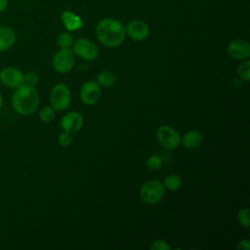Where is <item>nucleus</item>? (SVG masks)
Listing matches in <instances>:
<instances>
[{
	"mask_svg": "<svg viewBox=\"0 0 250 250\" xmlns=\"http://www.w3.org/2000/svg\"><path fill=\"white\" fill-rule=\"evenodd\" d=\"M96 35L103 45L111 48L117 47L125 40V25L114 19H103L97 23Z\"/></svg>",
	"mask_w": 250,
	"mask_h": 250,
	"instance_id": "1",
	"label": "nucleus"
},
{
	"mask_svg": "<svg viewBox=\"0 0 250 250\" xmlns=\"http://www.w3.org/2000/svg\"><path fill=\"white\" fill-rule=\"evenodd\" d=\"M14 110L21 115H30L36 111L39 105V95L35 87L22 84L15 89L11 98Z\"/></svg>",
	"mask_w": 250,
	"mask_h": 250,
	"instance_id": "2",
	"label": "nucleus"
},
{
	"mask_svg": "<svg viewBox=\"0 0 250 250\" xmlns=\"http://www.w3.org/2000/svg\"><path fill=\"white\" fill-rule=\"evenodd\" d=\"M165 194L164 184L159 180L146 181L141 188V198L146 204L158 203Z\"/></svg>",
	"mask_w": 250,
	"mask_h": 250,
	"instance_id": "3",
	"label": "nucleus"
},
{
	"mask_svg": "<svg viewBox=\"0 0 250 250\" xmlns=\"http://www.w3.org/2000/svg\"><path fill=\"white\" fill-rule=\"evenodd\" d=\"M51 105L55 110H65L71 102V93L65 84H57L53 87L50 94Z\"/></svg>",
	"mask_w": 250,
	"mask_h": 250,
	"instance_id": "4",
	"label": "nucleus"
},
{
	"mask_svg": "<svg viewBox=\"0 0 250 250\" xmlns=\"http://www.w3.org/2000/svg\"><path fill=\"white\" fill-rule=\"evenodd\" d=\"M156 138L159 144L167 149H174L178 147L182 139L177 130L167 125H161L157 128Z\"/></svg>",
	"mask_w": 250,
	"mask_h": 250,
	"instance_id": "5",
	"label": "nucleus"
},
{
	"mask_svg": "<svg viewBox=\"0 0 250 250\" xmlns=\"http://www.w3.org/2000/svg\"><path fill=\"white\" fill-rule=\"evenodd\" d=\"M75 56L70 49H61L58 51L52 60L53 68L60 73L68 72L74 65Z\"/></svg>",
	"mask_w": 250,
	"mask_h": 250,
	"instance_id": "6",
	"label": "nucleus"
},
{
	"mask_svg": "<svg viewBox=\"0 0 250 250\" xmlns=\"http://www.w3.org/2000/svg\"><path fill=\"white\" fill-rule=\"evenodd\" d=\"M24 74L21 70L14 66L4 67L0 71V82L10 89H17L23 84Z\"/></svg>",
	"mask_w": 250,
	"mask_h": 250,
	"instance_id": "7",
	"label": "nucleus"
},
{
	"mask_svg": "<svg viewBox=\"0 0 250 250\" xmlns=\"http://www.w3.org/2000/svg\"><path fill=\"white\" fill-rule=\"evenodd\" d=\"M73 53L81 59L92 61L99 55L98 47L94 42L86 38H79L73 43Z\"/></svg>",
	"mask_w": 250,
	"mask_h": 250,
	"instance_id": "8",
	"label": "nucleus"
},
{
	"mask_svg": "<svg viewBox=\"0 0 250 250\" xmlns=\"http://www.w3.org/2000/svg\"><path fill=\"white\" fill-rule=\"evenodd\" d=\"M126 35L135 41H144L149 35V27L146 22L141 20H133L125 26Z\"/></svg>",
	"mask_w": 250,
	"mask_h": 250,
	"instance_id": "9",
	"label": "nucleus"
},
{
	"mask_svg": "<svg viewBox=\"0 0 250 250\" xmlns=\"http://www.w3.org/2000/svg\"><path fill=\"white\" fill-rule=\"evenodd\" d=\"M101 86L96 81H88L84 83L80 90L81 101L88 105L97 104L101 98Z\"/></svg>",
	"mask_w": 250,
	"mask_h": 250,
	"instance_id": "10",
	"label": "nucleus"
},
{
	"mask_svg": "<svg viewBox=\"0 0 250 250\" xmlns=\"http://www.w3.org/2000/svg\"><path fill=\"white\" fill-rule=\"evenodd\" d=\"M227 51L229 56L234 60H245L250 56V44L243 39H234L229 42Z\"/></svg>",
	"mask_w": 250,
	"mask_h": 250,
	"instance_id": "11",
	"label": "nucleus"
},
{
	"mask_svg": "<svg viewBox=\"0 0 250 250\" xmlns=\"http://www.w3.org/2000/svg\"><path fill=\"white\" fill-rule=\"evenodd\" d=\"M83 117L76 111H71L65 114L62 119V128L64 132L76 133L83 126Z\"/></svg>",
	"mask_w": 250,
	"mask_h": 250,
	"instance_id": "12",
	"label": "nucleus"
},
{
	"mask_svg": "<svg viewBox=\"0 0 250 250\" xmlns=\"http://www.w3.org/2000/svg\"><path fill=\"white\" fill-rule=\"evenodd\" d=\"M17 35L13 28L5 25L0 26V52H6L16 43Z\"/></svg>",
	"mask_w": 250,
	"mask_h": 250,
	"instance_id": "13",
	"label": "nucleus"
},
{
	"mask_svg": "<svg viewBox=\"0 0 250 250\" xmlns=\"http://www.w3.org/2000/svg\"><path fill=\"white\" fill-rule=\"evenodd\" d=\"M61 19L68 31H76L83 26V20L71 11H63L61 15Z\"/></svg>",
	"mask_w": 250,
	"mask_h": 250,
	"instance_id": "14",
	"label": "nucleus"
},
{
	"mask_svg": "<svg viewBox=\"0 0 250 250\" xmlns=\"http://www.w3.org/2000/svg\"><path fill=\"white\" fill-rule=\"evenodd\" d=\"M181 143L185 147L189 149H194L199 147L203 143V136L197 130H190L187 132L181 139Z\"/></svg>",
	"mask_w": 250,
	"mask_h": 250,
	"instance_id": "15",
	"label": "nucleus"
},
{
	"mask_svg": "<svg viewBox=\"0 0 250 250\" xmlns=\"http://www.w3.org/2000/svg\"><path fill=\"white\" fill-rule=\"evenodd\" d=\"M116 77L115 75L108 70H104L98 75V83L103 87H110L115 83Z\"/></svg>",
	"mask_w": 250,
	"mask_h": 250,
	"instance_id": "16",
	"label": "nucleus"
},
{
	"mask_svg": "<svg viewBox=\"0 0 250 250\" xmlns=\"http://www.w3.org/2000/svg\"><path fill=\"white\" fill-rule=\"evenodd\" d=\"M182 186V180L178 175H169L164 180V187L172 191L178 190Z\"/></svg>",
	"mask_w": 250,
	"mask_h": 250,
	"instance_id": "17",
	"label": "nucleus"
},
{
	"mask_svg": "<svg viewBox=\"0 0 250 250\" xmlns=\"http://www.w3.org/2000/svg\"><path fill=\"white\" fill-rule=\"evenodd\" d=\"M57 43L61 49H69L73 44V37L69 32H62L57 37Z\"/></svg>",
	"mask_w": 250,
	"mask_h": 250,
	"instance_id": "18",
	"label": "nucleus"
},
{
	"mask_svg": "<svg viewBox=\"0 0 250 250\" xmlns=\"http://www.w3.org/2000/svg\"><path fill=\"white\" fill-rule=\"evenodd\" d=\"M39 118L44 123H49L55 118V109L52 106H44L39 111Z\"/></svg>",
	"mask_w": 250,
	"mask_h": 250,
	"instance_id": "19",
	"label": "nucleus"
},
{
	"mask_svg": "<svg viewBox=\"0 0 250 250\" xmlns=\"http://www.w3.org/2000/svg\"><path fill=\"white\" fill-rule=\"evenodd\" d=\"M237 74L241 79L245 81L250 80V61L249 60L244 61L238 65Z\"/></svg>",
	"mask_w": 250,
	"mask_h": 250,
	"instance_id": "20",
	"label": "nucleus"
},
{
	"mask_svg": "<svg viewBox=\"0 0 250 250\" xmlns=\"http://www.w3.org/2000/svg\"><path fill=\"white\" fill-rule=\"evenodd\" d=\"M250 211L249 208H241L237 213V220L244 228H249L250 225Z\"/></svg>",
	"mask_w": 250,
	"mask_h": 250,
	"instance_id": "21",
	"label": "nucleus"
},
{
	"mask_svg": "<svg viewBox=\"0 0 250 250\" xmlns=\"http://www.w3.org/2000/svg\"><path fill=\"white\" fill-rule=\"evenodd\" d=\"M39 82V75L35 71H29L24 74L23 77V84L35 87Z\"/></svg>",
	"mask_w": 250,
	"mask_h": 250,
	"instance_id": "22",
	"label": "nucleus"
},
{
	"mask_svg": "<svg viewBox=\"0 0 250 250\" xmlns=\"http://www.w3.org/2000/svg\"><path fill=\"white\" fill-rule=\"evenodd\" d=\"M162 165V159L158 155H150L146 159V167L150 170H157Z\"/></svg>",
	"mask_w": 250,
	"mask_h": 250,
	"instance_id": "23",
	"label": "nucleus"
},
{
	"mask_svg": "<svg viewBox=\"0 0 250 250\" xmlns=\"http://www.w3.org/2000/svg\"><path fill=\"white\" fill-rule=\"evenodd\" d=\"M149 248L151 250H170V245L163 239H155L151 242Z\"/></svg>",
	"mask_w": 250,
	"mask_h": 250,
	"instance_id": "24",
	"label": "nucleus"
},
{
	"mask_svg": "<svg viewBox=\"0 0 250 250\" xmlns=\"http://www.w3.org/2000/svg\"><path fill=\"white\" fill-rule=\"evenodd\" d=\"M58 141H59V144L61 146L65 147V146H68L72 143V136L68 132H63L59 136Z\"/></svg>",
	"mask_w": 250,
	"mask_h": 250,
	"instance_id": "25",
	"label": "nucleus"
},
{
	"mask_svg": "<svg viewBox=\"0 0 250 250\" xmlns=\"http://www.w3.org/2000/svg\"><path fill=\"white\" fill-rule=\"evenodd\" d=\"M250 248V242L248 239H243L238 242L236 249L238 250H248Z\"/></svg>",
	"mask_w": 250,
	"mask_h": 250,
	"instance_id": "26",
	"label": "nucleus"
},
{
	"mask_svg": "<svg viewBox=\"0 0 250 250\" xmlns=\"http://www.w3.org/2000/svg\"><path fill=\"white\" fill-rule=\"evenodd\" d=\"M9 0H0V13L4 12L8 7Z\"/></svg>",
	"mask_w": 250,
	"mask_h": 250,
	"instance_id": "27",
	"label": "nucleus"
},
{
	"mask_svg": "<svg viewBox=\"0 0 250 250\" xmlns=\"http://www.w3.org/2000/svg\"><path fill=\"white\" fill-rule=\"evenodd\" d=\"M3 106V97H2V94L0 93V109L2 108Z\"/></svg>",
	"mask_w": 250,
	"mask_h": 250,
	"instance_id": "28",
	"label": "nucleus"
}]
</instances>
